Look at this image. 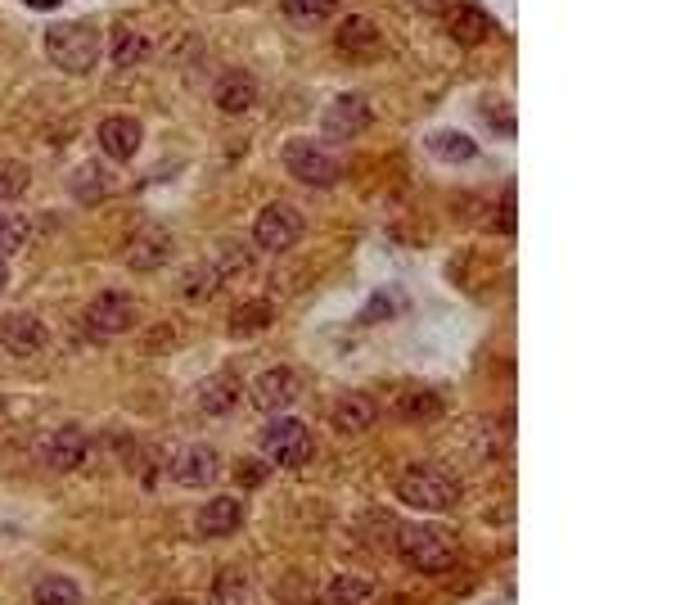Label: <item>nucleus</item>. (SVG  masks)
Instances as JSON below:
<instances>
[{"label":"nucleus","instance_id":"nucleus-28","mask_svg":"<svg viewBox=\"0 0 676 605\" xmlns=\"http://www.w3.org/2000/svg\"><path fill=\"white\" fill-rule=\"evenodd\" d=\"M280 14L298 28H320L334 14V0H280Z\"/></svg>","mask_w":676,"mask_h":605},{"label":"nucleus","instance_id":"nucleus-26","mask_svg":"<svg viewBox=\"0 0 676 605\" xmlns=\"http://www.w3.org/2000/svg\"><path fill=\"white\" fill-rule=\"evenodd\" d=\"M176 290H181V299L185 303H208L217 290H221V276L208 267V262H199V267H189V271H181V281H176Z\"/></svg>","mask_w":676,"mask_h":605},{"label":"nucleus","instance_id":"nucleus-35","mask_svg":"<svg viewBox=\"0 0 676 605\" xmlns=\"http://www.w3.org/2000/svg\"><path fill=\"white\" fill-rule=\"evenodd\" d=\"M275 596H280V605H320V596L312 592V583H307L303 574H298V579L288 574V579L280 583V592H275Z\"/></svg>","mask_w":676,"mask_h":605},{"label":"nucleus","instance_id":"nucleus-6","mask_svg":"<svg viewBox=\"0 0 676 605\" xmlns=\"http://www.w3.org/2000/svg\"><path fill=\"white\" fill-rule=\"evenodd\" d=\"M81 325H86V335H95V339H118V335H127L131 325H135V299H131L127 290H105V294H95V299L86 303Z\"/></svg>","mask_w":676,"mask_h":605},{"label":"nucleus","instance_id":"nucleus-27","mask_svg":"<svg viewBox=\"0 0 676 605\" xmlns=\"http://www.w3.org/2000/svg\"><path fill=\"white\" fill-rule=\"evenodd\" d=\"M428 150L438 154L443 163H469V159H478V145L469 141V136H460V131H433L428 136Z\"/></svg>","mask_w":676,"mask_h":605},{"label":"nucleus","instance_id":"nucleus-21","mask_svg":"<svg viewBox=\"0 0 676 605\" xmlns=\"http://www.w3.org/2000/svg\"><path fill=\"white\" fill-rule=\"evenodd\" d=\"M28 605H81V583L68 574H41L28 592Z\"/></svg>","mask_w":676,"mask_h":605},{"label":"nucleus","instance_id":"nucleus-11","mask_svg":"<svg viewBox=\"0 0 676 605\" xmlns=\"http://www.w3.org/2000/svg\"><path fill=\"white\" fill-rule=\"evenodd\" d=\"M303 393V376L294 366H271L253 380V407L258 411H284L288 402H298Z\"/></svg>","mask_w":676,"mask_h":605},{"label":"nucleus","instance_id":"nucleus-31","mask_svg":"<svg viewBox=\"0 0 676 605\" xmlns=\"http://www.w3.org/2000/svg\"><path fill=\"white\" fill-rule=\"evenodd\" d=\"M406 307V299L397 294V290H374L370 299H366V307H361V325H374V321H389V316H397Z\"/></svg>","mask_w":676,"mask_h":605},{"label":"nucleus","instance_id":"nucleus-8","mask_svg":"<svg viewBox=\"0 0 676 605\" xmlns=\"http://www.w3.org/2000/svg\"><path fill=\"white\" fill-rule=\"evenodd\" d=\"M370 122H374V109L366 96H338L320 109V131L329 141H357Z\"/></svg>","mask_w":676,"mask_h":605},{"label":"nucleus","instance_id":"nucleus-1","mask_svg":"<svg viewBox=\"0 0 676 605\" xmlns=\"http://www.w3.org/2000/svg\"><path fill=\"white\" fill-rule=\"evenodd\" d=\"M397 555L415 574H447L460 561V547L438 525H402L397 529Z\"/></svg>","mask_w":676,"mask_h":605},{"label":"nucleus","instance_id":"nucleus-17","mask_svg":"<svg viewBox=\"0 0 676 605\" xmlns=\"http://www.w3.org/2000/svg\"><path fill=\"white\" fill-rule=\"evenodd\" d=\"M140 141H144V127H140L131 114H109V118L100 122V150H105L109 159H118V163L135 159Z\"/></svg>","mask_w":676,"mask_h":605},{"label":"nucleus","instance_id":"nucleus-36","mask_svg":"<svg viewBox=\"0 0 676 605\" xmlns=\"http://www.w3.org/2000/svg\"><path fill=\"white\" fill-rule=\"evenodd\" d=\"M235 475H239V484H244V488H262L266 484V465L262 461H239Z\"/></svg>","mask_w":676,"mask_h":605},{"label":"nucleus","instance_id":"nucleus-40","mask_svg":"<svg viewBox=\"0 0 676 605\" xmlns=\"http://www.w3.org/2000/svg\"><path fill=\"white\" fill-rule=\"evenodd\" d=\"M10 285V267H6V258H0V290Z\"/></svg>","mask_w":676,"mask_h":605},{"label":"nucleus","instance_id":"nucleus-24","mask_svg":"<svg viewBox=\"0 0 676 605\" xmlns=\"http://www.w3.org/2000/svg\"><path fill=\"white\" fill-rule=\"evenodd\" d=\"M325 605H370L374 601V583L361 574H334L320 592Z\"/></svg>","mask_w":676,"mask_h":605},{"label":"nucleus","instance_id":"nucleus-5","mask_svg":"<svg viewBox=\"0 0 676 605\" xmlns=\"http://www.w3.org/2000/svg\"><path fill=\"white\" fill-rule=\"evenodd\" d=\"M307 236V217L294 204H266L253 222V245L266 253H284Z\"/></svg>","mask_w":676,"mask_h":605},{"label":"nucleus","instance_id":"nucleus-34","mask_svg":"<svg viewBox=\"0 0 676 605\" xmlns=\"http://www.w3.org/2000/svg\"><path fill=\"white\" fill-rule=\"evenodd\" d=\"M208 267L221 276V281H226V276H239V271L249 267V249L235 245V240H221V245H217V262H208Z\"/></svg>","mask_w":676,"mask_h":605},{"label":"nucleus","instance_id":"nucleus-2","mask_svg":"<svg viewBox=\"0 0 676 605\" xmlns=\"http://www.w3.org/2000/svg\"><path fill=\"white\" fill-rule=\"evenodd\" d=\"M397 497L415 510H428V516H443V510H451L460 501V484L451 471H443V465H406V471L397 475Z\"/></svg>","mask_w":676,"mask_h":605},{"label":"nucleus","instance_id":"nucleus-29","mask_svg":"<svg viewBox=\"0 0 676 605\" xmlns=\"http://www.w3.org/2000/svg\"><path fill=\"white\" fill-rule=\"evenodd\" d=\"M438 411H443V393H433V389H411V393L397 398L402 421H433Z\"/></svg>","mask_w":676,"mask_h":605},{"label":"nucleus","instance_id":"nucleus-14","mask_svg":"<svg viewBox=\"0 0 676 605\" xmlns=\"http://www.w3.org/2000/svg\"><path fill=\"white\" fill-rule=\"evenodd\" d=\"M41 456H45V465L51 471H77V465L90 456V439H86V430L81 425H59L51 439H45V447H41Z\"/></svg>","mask_w":676,"mask_h":605},{"label":"nucleus","instance_id":"nucleus-25","mask_svg":"<svg viewBox=\"0 0 676 605\" xmlns=\"http://www.w3.org/2000/svg\"><path fill=\"white\" fill-rule=\"evenodd\" d=\"M275 321V307L266 303V299H244V303H235V312H230V335H258V331H266V325Z\"/></svg>","mask_w":676,"mask_h":605},{"label":"nucleus","instance_id":"nucleus-18","mask_svg":"<svg viewBox=\"0 0 676 605\" xmlns=\"http://www.w3.org/2000/svg\"><path fill=\"white\" fill-rule=\"evenodd\" d=\"M212 100H217L221 114H249L253 100H258V82H253V73H244V68H226V73L217 77V86H212Z\"/></svg>","mask_w":676,"mask_h":605},{"label":"nucleus","instance_id":"nucleus-15","mask_svg":"<svg viewBox=\"0 0 676 605\" xmlns=\"http://www.w3.org/2000/svg\"><path fill=\"white\" fill-rule=\"evenodd\" d=\"M334 45L348 60H374L383 51V36H379V28L366 14H348L344 23H338V32H334Z\"/></svg>","mask_w":676,"mask_h":605},{"label":"nucleus","instance_id":"nucleus-20","mask_svg":"<svg viewBox=\"0 0 676 605\" xmlns=\"http://www.w3.org/2000/svg\"><path fill=\"white\" fill-rule=\"evenodd\" d=\"M150 51H154V41L144 36V32H135L131 23H118L113 36H109V60H113L118 68H135V64H144V60H150Z\"/></svg>","mask_w":676,"mask_h":605},{"label":"nucleus","instance_id":"nucleus-22","mask_svg":"<svg viewBox=\"0 0 676 605\" xmlns=\"http://www.w3.org/2000/svg\"><path fill=\"white\" fill-rule=\"evenodd\" d=\"M447 32L460 41V45H478L492 36V14L482 6H460L451 19H447Z\"/></svg>","mask_w":676,"mask_h":605},{"label":"nucleus","instance_id":"nucleus-38","mask_svg":"<svg viewBox=\"0 0 676 605\" xmlns=\"http://www.w3.org/2000/svg\"><path fill=\"white\" fill-rule=\"evenodd\" d=\"M411 6H415L419 14H443V10L451 6V0H411Z\"/></svg>","mask_w":676,"mask_h":605},{"label":"nucleus","instance_id":"nucleus-16","mask_svg":"<svg viewBox=\"0 0 676 605\" xmlns=\"http://www.w3.org/2000/svg\"><path fill=\"white\" fill-rule=\"evenodd\" d=\"M374 421H379V402L370 393H344L329 407V425L338 434H366Z\"/></svg>","mask_w":676,"mask_h":605},{"label":"nucleus","instance_id":"nucleus-9","mask_svg":"<svg viewBox=\"0 0 676 605\" xmlns=\"http://www.w3.org/2000/svg\"><path fill=\"white\" fill-rule=\"evenodd\" d=\"M167 471H172V479H176L181 488H212L217 475H221V456H217V447H208V443H189V447H181V452L167 461Z\"/></svg>","mask_w":676,"mask_h":605},{"label":"nucleus","instance_id":"nucleus-39","mask_svg":"<svg viewBox=\"0 0 676 605\" xmlns=\"http://www.w3.org/2000/svg\"><path fill=\"white\" fill-rule=\"evenodd\" d=\"M28 6H36V10H55L59 0H28Z\"/></svg>","mask_w":676,"mask_h":605},{"label":"nucleus","instance_id":"nucleus-3","mask_svg":"<svg viewBox=\"0 0 676 605\" xmlns=\"http://www.w3.org/2000/svg\"><path fill=\"white\" fill-rule=\"evenodd\" d=\"M41 45H45V60H51L55 68H64V73H90L95 64H100V55H105L100 32H95L90 23H55V28H45Z\"/></svg>","mask_w":676,"mask_h":605},{"label":"nucleus","instance_id":"nucleus-10","mask_svg":"<svg viewBox=\"0 0 676 605\" xmlns=\"http://www.w3.org/2000/svg\"><path fill=\"white\" fill-rule=\"evenodd\" d=\"M45 344H51V331L36 312H6L0 316V348L14 357H36Z\"/></svg>","mask_w":676,"mask_h":605},{"label":"nucleus","instance_id":"nucleus-32","mask_svg":"<svg viewBox=\"0 0 676 605\" xmlns=\"http://www.w3.org/2000/svg\"><path fill=\"white\" fill-rule=\"evenodd\" d=\"M28 222L19 217V213H0V258H10V253H19L23 245H28Z\"/></svg>","mask_w":676,"mask_h":605},{"label":"nucleus","instance_id":"nucleus-19","mask_svg":"<svg viewBox=\"0 0 676 605\" xmlns=\"http://www.w3.org/2000/svg\"><path fill=\"white\" fill-rule=\"evenodd\" d=\"M239 525H244V501L239 497H212L199 510V533L204 538H230Z\"/></svg>","mask_w":676,"mask_h":605},{"label":"nucleus","instance_id":"nucleus-37","mask_svg":"<svg viewBox=\"0 0 676 605\" xmlns=\"http://www.w3.org/2000/svg\"><path fill=\"white\" fill-rule=\"evenodd\" d=\"M482 109L492 114V127H497L501 136H514V114H510L501 100H482Z\"/></svg>","mask_w":676,"mask_h":605},{"label":"nucleus","instance_id":"nucleus-30","mask_svg":"<svg viewBox=\"0 0 676 605\" xmlns=\"http://www.w3.org/2000/svg\"><path fill=\"white\" fill-rule=\"evenodd\" d=\"M32 185V172L19 159H0V204H19Z\"/></svg>","mask_w":676,"mask_h":605},{"label":"nucleus","instance_id":"nucleus-23","mask_svg":"<svg viewBox=\"0 0 676 605\" xmlns=\"http://www.w3.org/2000/svg\"><path fill=\"white\" fill-rule=\"evenodd\" d=\"M235 402H239V376H230V370H217V376L204 380L199 407L208 415H226V411H235Z\"/></svg>","mask_w":676,"mask_h":605},{"label":"nucleus","instance_id":"nucleus-4","mask_svg":"<svg viewBox=\"0 0 676 605\" xmlns=\"http://www.w3.org/2000/svg\"><path fill=\"white\" fill-rule=\"evenodd\" d=\"M262 452H266L271 465H280V471H303V465L312 461V452H316V439H312V430L303 421L280 415V421H271L266 434H262Z\"/></svg>","mask_w":676,"mask_h":605},{"label":"nucleus","instance_id":"nucleus-7","mask_svg":"<svg viewBox=\"0 0 676 605\" xmlns=\"http://www.w3.org/2000/svg\"><path fill=\"white\" fill-rule=\"evenodd\" d=\"M284 168L303 185H334L338 176H344V163H338L334 150L320 145V141H288L284 145Z\"/></svg>","mask_w":676,"mask_h":605},{"label":"nucleus","instance_id":"nucleus-33","mask_svg":"<svg viewBox=\"0 0 676 605\" xmlns=\"http://www.w3.org/2000/svg\"><path fill=\"white\" fill-rule=\"evenodd\" d=\"M217 605H253V583L244 574H221L217 579Z\"/></svg>","mask_w":676,"mask_h":605},{"label":"nucleus","instance_id":"nucleus-12","mask_svg":"<svg viewBox=\"0 0 676 605\" xmlns=\"http://www.w3.org/2000/svg\"><path fill=\"white\" fill-rule=\"evenodd\" d=\"M127 267L131 271H154V267H167V258H172V236L163 226H140L135 236L127 240Z\"/></svg>","mask_w":676,"mask_h":605},{"label":"nucleus","instance_id":"nucleus-13","mask_svg":"<svg viewBox=\"0 0 676 605\" xmlns=\"http://www.w3.org/2000/svg\"><path fill=\"white\" fill-rule=\"evenodd\" d=\"M68 195L86 208L95 204H105L109 195H118V172L109 163H81L73 176H68Z\"/></svg>","mask_w":676,"mask_h":605}]
</instances>
